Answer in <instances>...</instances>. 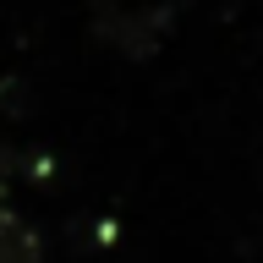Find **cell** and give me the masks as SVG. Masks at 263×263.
<instances>
[{
	"instance_id": "cell-1",
	"label": "cell",
	"mask_w": 263,
	"mask_h": 263,
	"mask_svg": "<svg viewBox=\"0 0 263 263\" xmlns=\"http://www.w3.org/2000/svg\"><path fill=\"white\" fill-rule=\"evenodd\" d=\"M0 263H44V236L28 214L0 203Z\"/></svg>"
},
{
	"instance_id": "cell-2",
	"label": "cell",
	"mask_w": 263,
	"mask_h": 263,
	"mask_svg": "<svg viewBox=\"0 0 263 263\" xmlns=\"http://www.w3.org/2000/svg\"><path fill=\"white\" fill-rule=\"evenodd\" d=\"M164 22V11H143V16H104L99 22V39H110V44H121V49H132V55H148V49L159 44V28Z\"/></svg>"
},
{
	"instance_id": "cell-3",
	"label": "cell",
	"mask_w": 263,
	"mask_h": 263,
	"mask_svg": "<svg viewBox=\"0 0 263 263\" xmlns=\"http://www.w3.org/2000/svg\"><path fill=\"white\" fill-rule=\"evenodd\" d=\"M16 176H22V154H16L11 143H0V203H6V192H11Z\"/></svg>"
}]
</instances>
